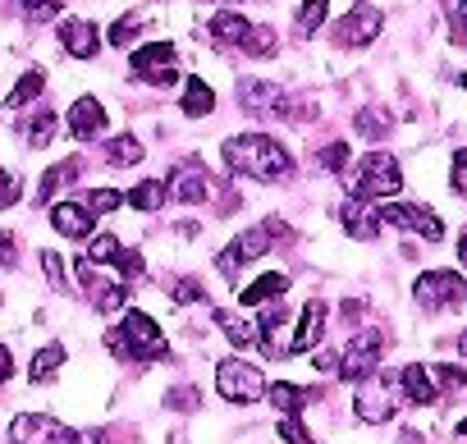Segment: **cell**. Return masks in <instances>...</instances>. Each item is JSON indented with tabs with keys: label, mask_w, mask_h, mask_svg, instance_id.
<instances>
[{
	"label": "cell",
	"mask_w": 467,
	"mask_h": 444,
	"mask_svg": "<svg viewBox=\"0 0 467 444\" xmlns=\"http://www.w3.org/2000/svg\"><path fill=\"white\" fill-rule=\"evenodd\" d=\"M220 156H224V165H229L234 174H248V179H262V183H275V179L294 174V156H289L275 138H266V133L224 138Z\"/></svg>",
	"instance_id": "1"
},
{
	"label": "cell",
	"mask_w": 467,
	"mask_h": 444,
	"mask_svg": "<svg viewBox=\"0 0 467 444\" xmlns=\"http://www.w3.org/2000/svg\"><path fill=\"white\" fill-rule=\"evenodd\" d=\"M403 188V170L389 151H367L353 170H348V192L358 201H376V197H394Z\"/></svg>",
	"instance_id": "2"
},
{
	"label": "cell",
	"mask_w": 467,
	"mask_h": 444,
	"mask_svg": "<svg viewBox=\"0 0 467 444\" xmlns=\"http://www.w3.org/2000/svg\"><path fill=\"white\" fill-rule=\"evenodd\" d=\"M399 398H403V389H399V376H380V371H371L367 380H358L353 412H358L362 421L380 426V421H389V417L399 412Z\"/></svg>",
	"instance_id": "3"
},
{
	"label": "cell",
	"mask_w": 467,
	"mask_h": 444,
	"mask_svg": "<svg viewBox=\"0 0 467 444\" xmlns=\"http://www.w3.org/2000/svg\"><path fill=\"white\" fill-rule=\"evenodd\" d=\"M215 394L229 403H257V398H266V376L244 357H224L215 367Z\"/></svg>",
	"instance_id": "4"
},
{
	"label": "cell",
	"mask_w": 467,
	"mask_h": 444,
	"mask_svg": "<svg viewBox=\"0 0 467 444\" xmlns=\"http://www.w3.org/2000/svg\"><path fill=\"white\" fill-rule=\"evenodd\" d=\"M412 298L426 312H449V307H462L467 303V280L458 271H426V275H417Z\"/></svg>",
	"instance_id": "5"
},
{
	"label": "cell",
	"mask_w": 467,
	"mask_h": 444,
	"mask_svg": "<svg viewBox=\"0 0 467 444\" xmlns=\"http://www.w3.org/2000/svg\"><path fill=\"white\" fill-rule=\"evenodd\" d=\"M119 335L129 339L133 362H170V339L161 335V325H156L147 312H138V307H133V312L124 316Z\"/></svg>",
	"instance_id": "6"
},
{
	"label": "cell",
	"mask_w": 467,
	"mask_h": 444,
	"mask_svg": "<svg viewBox=\"0 0 467 444\" xmlns=\"http://www.w3.org/2000/svg\"><path fill=\"white\" fill-rule=\"evenodd\" d=\"M129 65L151 88H174L179 83V51H174V42H147V46L133 51Z\"/></svg>",
	"instance_id": "7"
},
{
	"label": "cell",
	"mask_w": 467,
	"mask_h": 444,
	"mask_svg": "<svg viewBox=\"0 0 467 444\" xmlns=\"http://www.w3.org/2000/svg\"><path fill=\"white\" fill-rule=\"evenodd\" d=\"M376 215H380V225L412 230V234H421L426 243H440V239H444V220H440L431 206H417V201H385V206H376Z\"/></svg>",
	"instance_id": "8"
},
{
	"label": "cell",
	"mask_w": 467,
	"mask_h": 444,
	"mask_svg": "<svg viewBox=\"0 0 467 444\" xmlns=\"http://www.w3.org/2000/svg\"><path fill=\"white\" fill-rule=\"evenodd\" d=\"M380 353H385V339H380V330H362V335H353L348 344H344V353H339V380H367L376 367H380Z\"/></svg>",
	"instance_id": "9"
},
{
	"label": "cell",
	"mask_w": 467,
	"mask_h": 444,
	"mask_svg": "<svg viewBox=\"0 0 467 444\" xmlns=\"http://www.w3.org/2000/svg\"><path fill=\"white\" fill-rule=\"evenodd\" d=\"M10 439L15 444H78V430H69L65 421L47 412H24L10 421Z\"/></svg>",
	"instance_id": "10"
},
{
	"label": "cell",
	"mask_w": 467,
	"mask_h": 444,
	"mask_svg": "<svg viewBox=\"0 0 467 444\" xmlns=\"http://www.w3.org/2000/svg\"><path fill=\"white\" fill-rule=\"evenodd\" d=\"M74 271H78V284H83V294L92 298V307H97V312H119V307H124V298H129L124 280L106 275V271H101L97 262H88V257H83Z\"/></svg>",
	"instance_id": "11"
},
{
	"label": "cell",
	"mask_w": 467,
	"mask_h": 444,
	"mask_svg": "<svg viewBox=\"0 0 467 444\" xmlns=\"http://www.w3.org/2000/svg\"><path fill=\"white\" fill-rule=\"evenodd\" d=\"M266 248H271V230H266V225H262V230H244L239 239H234V243L215 257V271H220L224 280H234V275H239L248 262H257Z\"/></svg>",
	"instance_id": "12"
},
{
	"label": "cell",
	"mask_w": 467,
	"mask_h": 444,
	"mask_svg": "<svg viewBox=\"0 0 467 444\" xmlns=\"http://www.w3.org/2000/svg\"><path fill=\"white\" fill-rule=\"evenodd\" d=\"M165 197H174V201H183V206L206 201V197H211V174H206V165H202V160L174 165L170 179H165Z\"/></svg>",
	"instance_id": "13"
},
{
	"label": "cell",
	"mask_w": 467,
	"mask_h": 444,
	"mask_svg": "<svg viewBox=\"0 0 467 444\" xmlns=\"http://www.w3.org/2000/svg\"><path fill=\"white\" fill-rule=\"evenodd\" d=\"M380 10L376 5H353L339 24H335V42L339 46H371L376 37H380Z\"/></svg>",
	"instance_id": "14"
},
{
	"label": "cell",
	"mask_w": 467,
	"mask_h": 444,
	"mask_svg": "<svg viewBox=\"0 0 467 444\" xmlns=\"http://www.w3.org/2000/svg\"><path fill=\"white\" fill-rule=\"evenodd\" d=\"M51 225H56V234H65V239H92L97 215H92L83 201H56V206H51Z\"/></svg>",
	"instance_id": "15"
},
{
	"label": "cell",
	"mask_w": 467,
	"mask_h": 444,
	"mask_svg": "<svg viewBox=\"0 0 467 444\" xmlns=\"http://www.w3.org/2000/svg\"><path fill=\"white\" fill-rule=\"evenodd\" d=\"M101 129H106V106L97 97H78L69 106V138L92 142V138H101Z\"/></svg>",
	"instance_id": "16"
},
{
	"label": "cell",
	"mask_w": 467,
	"mask_h": 444,
	"mask_svg": "<svg viewBox=\"0 0 467 444\" xmlns=\"http://www.w3.org/2000/svg\"><path fill=\"white\" fill-rule=\"evenodd\" d=\"M60 46H65L74 60H92V56L101 51V33H97V24H88V19H65V24H60Z\"/></svg>",
	"instance_id": "17"
},
{
	"label": "cell",
	"mask_w": 467,
	"mask_h": 444,
	"mask_svg": "<svg viewBox=\"0 0 467 444\" xmlns=\"http://www.w3.org/2000/svg\"><path fill=\"white\" fill-rule=\"evenodd\" d=\"M339 220H344V230H348L353 239H362V243H371V239L380 234V215H376V206H371V201L348 197V201L339 206Z\"/></svg>",
	"instance_id": "18"
},
{
	"label": "cell",
	"mask_w": 467,
	"mask_h": 444,
	"mask_svg": "<svg viewBox=\"0 0 467 444\" xmlns=\"http://www.w3.org/2000/svg\"><path fill=\"white\" fill-rule=\"evenodd\" d=\"M321 325H326V303H307L303 307V316H298V330L289 335V353H307V348H317V339H321Z\"/></svg>",
	"instance_id": "19"
},
{
	"label": "cell",
	"mask_w": 467,
	"mask_h": 444,
	"mask_svg": "<svg viewBox=\"0 0 467 444\" xmlns=\"http://www.w3.org/2000/svg\"><path fill=\"white\" fill-rule=\"evenodd\" d=\"M399 389H403L408 403H421V408L440 398V389H435V380H431V367H421V362H408V367L399 371Z\"/></svg>",
	"instance_id": "20"
},
{
	"label": "cell",
	"mask_w": 467,
	"mask_h": 444,
	"mask_svg": "<svg viewBox=\"0 0 467 444\" xmlns=\"http://www.w3.org/2000/svg\"><path fill=\"white\" fill-rule=\"evenodd\" d=\"M266 398L275 403V412H280V417H298L312 398H321V389H303V385L275 380V385H266Z\"/></svg>",
	"instance_id": "21"
},
{
	"label": "cell",
	"mask_w": 467,
	"mask_h": 444,
	"mask_svg": "<svg viewBox=\"0 0 467 444\" xmlns=\"http://www.w3.org/2000/svg\"><path fill=\"white\" fill-rule=\"evenodd\" d=\"M280 294H289V275L285 271H271V275H262V280H253L244 294H239V303L248 307V312H257V307H266V303H275Z\"/></svg>",
	"instance_id": "22"
},
{
	"label": "cell",
	"mask_w": 467,
	"mask_h": 444,
	"mask_svg": "<svg viewBox=\"0 0 467 444\" xmlns=\"http://www.w3.org/2000/svg\"><path fill=\"white\" fill-rule=\"evenodd\" d=\"M206 28H211V42H215V46H239V42L248 37L253 24H248L244 15H234V10H220Z\"/></svg>",
	"instance_id": "23"
},
{
	"label": "cell",
	"mask_w": 467,
	"mask_h": 444,
	"mask_svg": "<svg viewBox=\"0 0 467 444\" xmlns=\"http://www.w3.org/2000/svg\"><path fill=\"white\" fill-rule=\"evenodd\" d=\"M78 170H83V160H78V156H69V160L51 165V170L42 174V183H37V197H33V201H51L60 188H69V183L78 179Z\"/></svg>",
	"instance_id": "24"
},
{
	"label": "cell",
	"mask_w": 467,
	"mask_h": 444,
	"mask_svg": "<svg viewBox=\"0 0 467 444\" xmlns=\"http://www.w3.org/2000/svg\"><path fill=\"white\" fill-rule=\"evenodd\" d=\"M215 325L224 330V339H229L234 348H257V321H244V316L215 307Z\"/></svg>",
	"instance_id": "25"
},
{
	"label": "cell",
	"mask_w": 467,
	"mask_h": 444,
	"mask_svg": "<svg viewBox=\"0 0 467 444\" xmlns=\"http://www.w3.org/2000/svg\"><path fill=\"white\" fill-rule=\"evenodd\" d=\"M65 357H69L65 344H47L42 353H33V362H28V380H33V385H47V380L65 367Z\"/></svg>",
	"instance_id": "26"
},
{
	"label": "cell",
	"mask_w": 467,
	"mask_h": 444,
	"mask_svg": "<svg viewBox=\"0 0 467 444\" xmlns=\"http://www.w3.org/2000/svg\"><path fill=\"white\" fill-rule=\"evenodd\" d=\"M179 106H183V115H188V119H202V115H211V110H215V92H211L202 78H188V83H183V101H179Z\"/></svg>",
	"instance_id": "27"
},
{
	"label": "cell",
	"mask_w": 467,
	"mask_h": 444,
	"mask_svg": "<svg viewBox=\"0 0 467 444\" xmlns=\"http://www.w3.org/2000/svg\"><path fill=\"white\" fill-rule=\"evenodd\" d=\"M42 88H47V74H42V69H28V74L15 83V92L5 97V106H10V110H24L28 101H37V97H42Z\"/></svg>",
	"instance_id": "28"
},
{
	"label": "cell",
	"mask_w": 467,
	"mask_h": 444,
	"mask_svg": "<svg viewBox=\"0 0 467 444\" xmlns=\"http://www.w3.org/2000/svg\"><path fill=\"white\" fill-rule=\"evenodd\" d=\"M129 206L133 211H161L165 206V183L161 179H142L129 188Z\"/></svg>",
	"instance_id": "29"
},
{
	"label": "cell",
	"mask_w": 467,
	"mask_h": 444,
	"mask_svg": "<svg viewBox=\"0 0 467 444\" xmlns=\"http://www.w3.org/2000/svg\"><path fill=\"white\" fill-rule=\"evenodd\" d=\"M239 51L253 56V60H266V56L280 51V37H275V28H248V37L239 42Z\"/></svg>",
	"instance_id": "30"
},
{
	"label": "cell",
	"mask_w": 467,
	"mask_h": 444,
	"mask_svg": "<svg viewBox=\"0 0 467 444\" xmlns=\"http://www.w3.org/2000/svg\"><path fill=\"white\" fill-rule=\"evenodd\" d=\"M106 160H110V165H138V160H142V138H133V133L110 138V142H106Z\"/></svg>",
	"instance_id": "31"
},
{
	"label": "cell",
	"mask_w": 467,
	"mask_h": 444,
	"mask_svg": "<svg viewBox=\"0 0 467 444\" xmlns=\"http://www.w3.org/2000/svg\"><path fill=\"white\" fill-rule=\"evenodd\" d=\"M119 253H124V243L115 234H92L88 239V262H97V266H115Z\"/></svg>",
	"instance_id": "32"
},
{
	"label": "cell",
	"mask_w": 467,
	"mask_h": 444,
	"mask_svg": "<svg viewBox=\"0 0 467 444\" xmlns=\"http://www.w3.org/2000/svg\"><path fill=\"white\" fill-rule=\"evenodd\" d=\"M326 10H330V0H303V5H298V33L312 37L326 24Z\"/></svg>",
	"instance_id": "33"
},
{
	"label": "cell",
	"mask_w": 467,
	"mask_h": 444,
	"mask_svg": "<svg viewBox=\"0 0 467 444\" xmlns=\"http://www.w3.org/2000/svg\"><path fill=\"white\" fill-rule=\"evenodd\" d=\"M24 138H28V147H47V142L56 138V115H51V110H37V115L28 119Z\"/></svg>",
	"instance_id": "34"
},
{
	"label": "cell",
	"mask_w": 467,
	"mask_h": 444,
	"mask_svg": "<svg viewBox=\"0 0 467 444\" xmlns=\"http://www.w3.org/2000/svg\"><path fill=\"white\" fill-rule=\"evenodd\" d=\"M42 271H47V284L56 289V294H69V275H65V262H60V253H42Z\"/></svg>",
	"instance_id": "35"
},
{
	"label": "cell",
	"mask_w": 467,
	"mask_h": 444,
	"mask_svg": "<svg viewBox=\"0 0 467 444\" xmlns=\"http://www.w3.org/2000/svg\"><path fill=\"white\" fill-rule=\"evenodd\" d=\"M358 133H362V138H385V133H389V115L376 110V106L362 110V115H358Z\"/></svg>",
	"instance_id": "36"
},
{
	"label": "cell",
	"mask_w": 467,
	"mask_h": 444,
	"mask_svg": "<svg viewBox=\"0 0 467 444\" xmlns=\"http://www.w3.org/2000/svg\"><path fill=\"white\" fill-rule=\"evenodd\" d=\"M60 5H65V0H19L24 19H33V24H47V19H56V15H60Z\"/></svg>",
	"instance_id": "37"
},
{
	"label": "cell",
	"mask_w": 467,
	"mask_h": 444,
	"mask_svg": "<svg viewBox=\"0 0 467 444\" xmlns=\"http://www.w3.org/2000/svg\"><path fill=\"white\" fill-rule=\"evenodd\" d=\"M348 160H353L348 142H330V147L321 151V170H330V174H344V170H348Z\"/></svg>",
	"instance_id": "38"
},
{
	"label": "cell",
	"mask_w": 467,
	"mask_h": 444,
	"mask_svg": "<svg viewBox=\"0 0 467 444\" xmlns=\"http://www.w3.org/2000/svg\"><path fill=\"white\" fill-rule=\"evenodd\" d=\"M119 201H124V197H119L115 188H92V192L83 197V206H88L92 215H106V211H115Z\"/></svg>",
	"instance_id": "39"
},
{
	"label": "cell",
	"mask_w": 467,
	"mask_h": 444,
	"mask_svg": "<svg viewBox=\"0 0 467 444\" xmlns=\"http://www.w3.org/2000/svg\"><path fill=\"white\" fill-rule=\"evenodd\" d=\"M431 380H435V389H462V385H467V371L440 362V367H431Z\"/></svg>",
	"instance_id": "40"
},
{
	"label": "cell",
	"mask_w": 467,
	"mask_h": 444,
	"mask_svg": "<svg viewBox=\"0 0 467 444\" xmlns=\"http://www.w3.org/2000/svg\"><path fill=\"white\" fill-rule=\"evenodd\" d=\"M19 192H24L19 174H15V170H0V211L15 206V201H19Z\"/></svg>",
	"instance_id": "41"
},
{
	"label": "cell",
	"mask_w": 467,
	"mask_h": 444,
	"mask_svg": "<svg viewBox=\"0 0 467 444\" xmlns=\"http://www.w3.org/2000/svg\"><path fill=\"white\" fill-rule=\"evenodd\" d=\"M115 271H119V280H138V275L147 271V266H142V253H129V248H124V253L115 257Z\"/></svg>",
	"instance_id": "42"
},
{
	"label": "cell",
	"mask_w": 467,
	"mask_h": 444,
	"mask_svg": "<svg viewBox=\"0 0 467 444\" xmlns=\"http://www.w3.org/2000/svg\"><path fill=\"white\" fill-rule=\"evenodd\" d=\"M280 435H285L289 444H317V439L307 435V426H303V417H280Z\"/></svg>",
	"instance_id": "43"
},
{
	"label": "cell",
	"mask_w": 467,
	"mask_h": 444,
	"mask_svg": "<svg viewBox=\"0 0 467 444\" xmlns=\"http://www.w3.org/2000/svg\"><path fill=\"white\" fill-rule=\"evenodd\" d=\"M449 183H453V192H458V197H467V147H462V151H453V165H449Z\"/></svg>",
	"instance_id": "44"
},
{
	"label": "cell",
	"mask_w": 467,
	"mask_h": 444,
	"mask_svg": "<svg viewBox=\"0 0 467 444\" xmlns=\"http://www.w3.org/2000/svg\"><path fill=\"white\" fill-rule=\"evenodd\" d=\"M19 266V243L10 230H0V271H15Z\"/></svg>",
	"instance_id": "45"
},
{
	"label": "cell",
	"mask_w": 467,
	"mask_h": 444,
	"mask_svg": "<svg viewBox=\"0 0 467 444\" xmlns=\"http://www.w3.org/2000/svg\"><path fill=\"white\" fill-rule=\"evenodd\" d=\"M138 24H142L138 15H124V19L110 28V42H115V46H129V42H133V33H138Z\"/></svg>",
	"instance_id": "46"
},
{
	"label": "cell",
	"mask_w": 467,
	"mask_h": 444,
	"mask_svg": "<svg viewBox=\"0 0 467 444\" xmlns=\"http://www.w3.org/2000/svg\"><path fill=\"white\" fill-rule=\"evenodd\" d=\"M170 298H174V303H206V294H202L197 280H179V284L170 289Z\"/></svg>",
	"instance_id": "47"
},
{
	"label": "cell",
	"mask_w": 467,
	"mask_h": 444,
	"mask_svg": "<svg viewBox=\"0 0 467 444\" xmlns=\"http://www.w3.org/2000/svg\"><path fill=\"white\" fill-rule=\"evenodd\" d=\"M312 362H317V371H330V376L339 371V353H330V348H321V353H317Z\"/></svg>",
	"instance_id": "48"
},
{
	"label": "cell",
	"mask_w": 467,
	"mask_h": 444,
	"mask_svg": "<svg viewBox=\"0 0 467 444\" xmlns=\"http://www.w3.org/2000/svg\"><path fill=\"white\" fill-rule=\"evenodd\" d=\"M165 403H170V408H197V394H192V389H170Z\"/></svg>",
	"instance_id": "49"
},
{
	"label": "cell",
	"mask_w": 467,
	"mask_h": 444,
	"mask_svg": "<svg viewBox=\"0 0 467 444\" xmlns=\"http://www.w3.org/2000/svg\"><path fill=\"white\" fill-rule=\"evenodd\" d=\"M15 376V357H10V348L0 344V380H10Z\"/></svg>",
	"instance_id": "50"
},
{
	"label": "cell",
	"mask_w": 467,
	"mask_h": 444,
	"mask_svg": "<svg viewBox=\"0 0 467 444\" xmlns=\"http://www.w3.org/2000/svg\"><path fill=\"white\" fill-rule=\"evenodd\" d=\"M458 37H467V0L458 5Z\"/></svg>",
	"instance_id": "51"
},
{
	"label": "cell",
	"mask_w": 467,
	"mask_h": 444,
	"mask_svg": "<svg viewBox=\"0 0 467 444\" xmlns=\"http://www.w3.org/2000/svg\"><path fill=\"white\" fill-rule=\"evenodd\" d=\"M458 262H462V271H467V234L458 239Z\"/></svg>",
	"instance_id": "52"
},
{
	"label": "cell",
	"mask_w": 467,
	"mask_h": 444,
	"mask_svg": "<svg viewBox=\"0 0 467 444\" xmlns=\"http://www.w3.org/2000/svg\"><path fill=\"white\" fill-rule=\"evenodd\" d=\"M458 83H462V88H467V74H462V78H458Z\"/></svg>",
	"instance_id": "53"
}]
</instances>
